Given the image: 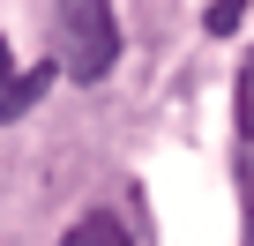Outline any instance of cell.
<instances>
[{"label":"cell","instance_id":"obj_1","mask_svg":"<svg viewBox=\"0 0 254 246\" xmlns=\"http://www.w3.org/2000/svg\"><path fill=\"white\" fill-rule=\"evenodd\" d=\"M53 8H60V75L67 82H105L120 67L112 0H53Z\"/></svg>","mask_w":254,"mask_h":246},{"label":"cell","instance_id":"obj_2","mask_svg":"<svg viewBox=\"0 0 254 246\" xmlns=\"http://www.w3.org/2000/svg\"><path fill=\"white\" fill-rule=\"evenodd\" d=\"M53 75H60V67H45V60H38V67H15V75H0V127H8V119H23V112L53 90Z\"/></svg>","mask_w":254,"mask_h":246},{"label":"cell","instance_id":"obj_3","mask_svg":"<svg viewBox=\"0 0 254 246\" xmlns=\"http://www.w3.org/2000/svg\"><path fill=\"white\" fill-rule=\"evenodd\" d=\"M60 246H135V239H127V224L112 216V209H90V216H75L67 224V239Z\"/></svg>","mask_w":254,"mask_h":246},{"label":"cell","instance_id":"obj_4","mask_svg":"<svg viewBox=\"0 0 254 246\" xmlns=\"http://www.w3.org/2000/svg\"><path fill=\"white\" fill-rule=\"evenodd\" d=\"M232 127H239V142H254V52L239 60V97H232Z\"/></svg>","mask_w":254,"mask_h":246},{"label":"cell","instance_id":"obj_5","mask_svg":"<svg viewBox=\"0 0 254 246\" xmlns=\"http://www.w3.org/2000/svg\"><path fill=\"white\" fill-rule=\"evenodd\" d=\"M202 23H209L217 38H232V30L247 23V0H209V15H202Z\"/></svg>","mask_w":254,"mask_h":246}]
</instances>
